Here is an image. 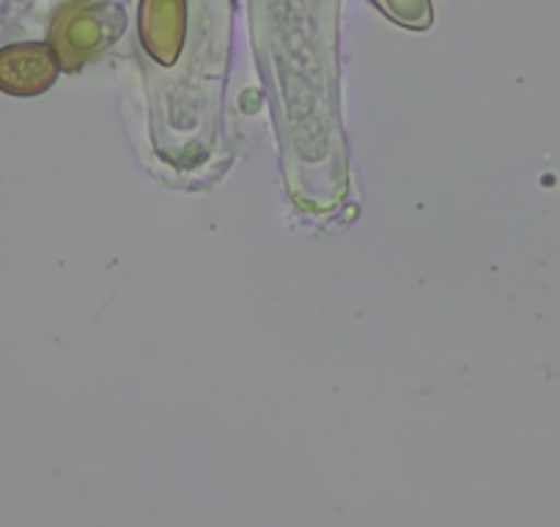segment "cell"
Masks as SVG:
<instances>
[{"instance_id":"3","label":"cell","mask_w":560,"mask_h":527,"mask_svg":"<svg viewBox=\"0 0 560 527\" xmlns=\"http://www.w3.org/2000/svg\"><path fill=\"white\" fill-rule=\"evenodd\" d=\"M185 0H143L140 3V39L160 63H171L185 42Z\"/></svg>"},{"instance_id":"4","label":"cell","mask_w":560,"mask_h":527,"mask_svg":"<svg viewBox=\"0 0 560 527\" xmlns=\"http://www.w3.org/2000/svg\"><path fill=\"white\" fill-rule=\"evenodd\" d=\"M374 7L380 9L385 17L398 23L401 28L423 31L432 25V3L429 0H374Z\"/></svg>"},{"instance_id":"2","label":"cell","mask_w":560,"mask_h":527,"mask_svg":"<svg viewBox=\"0 0 560 527\" xmlns=\"http://www.w3.org/2000/svg\"><path fill=\"white\" fill-rule=\"evenodd\" d=\"M61 72L52 45L23 42L0 50V91L12 96H36L50 89Z\"/></svg>"},{"instance_id":"1","label":"cell","mask_w":560,"mask_h":527,"mask_svg":"<svg viewBox=\"0 0 560 527\" xmlns=\"http://www.w3.org/2000/svg\"><path fill=\"white\" fill-rule=\"evenodd\" d=\"M124 12L116 3H69L52 23V50L63 69L74 72L85 58L100 52L124 31Z\"/></svg>"}]
</instances>
